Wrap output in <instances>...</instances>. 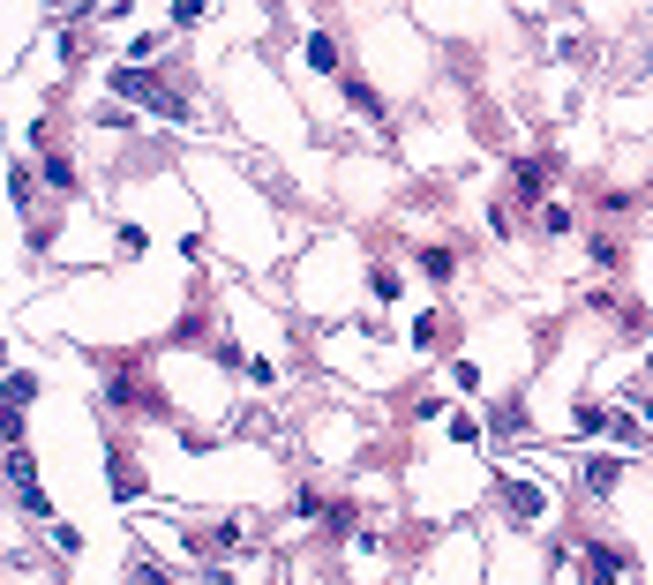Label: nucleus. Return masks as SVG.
<instances>
[{
  "label": "nucleus",
  "instance_id": "obj_6",
  "mask_svg": "<svg viewBox=\"0 0 653 585\" xmlns=\"http://www.w3.org/2000/svg\"><path fill=\"white\" fill-rule=\"evenodd\" d=\"M586 488H594V496H609V488H616V459H594V465H586Z\"/></svg>",
  "mask_w": 653,
  "mask_h": 585
},
{
  "label": "nucleus",
  "instance_id": "obj_1",
  "mask_svg": "<svg viewBox=\"0 0 653 585\" xmlns=\"http://www.w3.org/2000/svg\"><path fill=\"white\" fill-rule=\"evenodd\" d=\"M549 173H556L549 158H519V166H511V188H519L525 203H533V196H549Z\"/></svg>",
  "mask_w": 653,
  "mask_h": 585
},
{
  "label": "nucleus",
  "instance_id": "obj_4",
  "mask_svg": "<svg viewBox=\"0 0 653 585\" xmlns=\"http://www.w3.org/2000/svg\"><path fill=\"white\" fill-rule=\"evenodd\" d=\"M616 578H623V563L609 548H586V585H616Z\"/></svg>",
  "mask_w": 653,
  "mask_h": 585
},
{
  "label": "nucleus",
  "instance_id": "obj_2",
  "mask_svg": "<svg viewBox=\"0 0 653 585\" xmlns=\"http://www.w3.org/2000/svg\"><path fill=\"white\" fill-rule=\"evenodd\" d=\"M0 473H8V481H15V488H23V496H31V488H38V459H31V451H23V443H8V459H0Z\"/></svg>",
  "mask_w": 653,
  "mask_h": 585
},
{
  "label": "nucleus",
  "instance_id": "obj_5",
  "mask_svg": "<svg viewBox=\"0 0 653 585\" xmlns=\"http://www.w3.org/2000/svg\"><path fill=\"white\" fill-rule=\"evenodd\" d=\"M301 53H308V68H323V76H339V45L323 38V31H308V45H301Z\"/></svg>",
  "mask_w": 653,
  "mask_h": 585
},
{
  "label": "nucleus",
  "instance_id": "obj_3",
  "mask_svg": "<svg viewBox=\"0 0 653 585\" xmlns=\"http://www.w3.org/2000/svg\"><path fill=\"white\" fill-rule=\"evenodd\" d=\"M346 106H353V113H361V121H376V128L391 121V113H384V98H376V90L361 84V76H346Z\"/></svg>",
  "mask_w": 653,
  "mask_h": 585
},
{
  "label": "nucleus",
  "instance_id": "obj_7",
  "mask_svg": "<svg viewBox=\"0 0 653 585\" xmlns=\"http://www.w3.org/2000/svg\"><path fill=\"white\" fill-rule=\"evenodd\" d=\"M541 503H549V496H541V488H525V481L511 488V510H519V518H541Z\"/></svg>",
  "mask_w": 653,
  "mask_h": 585
},
{
  "label": "nucleus",
  "instance_id": "obj_9",
  "mask_svg": "<svg viewBox=\"0 0 653 585\" xmlns=\"http://www.w3.org/2000/svg\"><path fill=\"white\" fill-rule=\"evenodd\" d=\"M0 361H8V345H0Z\"/></svg>",
  "mask_w": 653,
  "mask_h": 585
},
{
  "label": "nucleus",
  "instance_id": "obj_8",
  "mask_svg": "<svg viewBox=\"0 0 653 585\" xmlns=\"http://www.w3.org/2000/svg\"><path fill=\"white\" fill-rule=\"evenodd\" d=\"M45 180H53V188H76V166H68V158L53 151V158H45Z\"/></svg>",
  "mask_w": 653,
  "mask_h": 585
}]
</instances>
